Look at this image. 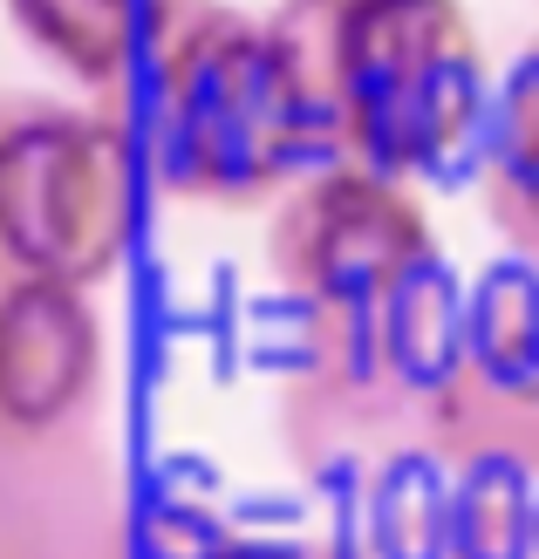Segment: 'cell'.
<instances>
[{
	"instance_id": "cell-3",
	"label": "cell",
	"mask_w": 539,
	"mask_h": 559,
	"mask_svg": "<svg viewBox=\"0 0 539 559\" xmlns=\"http://www.w3.org/2000/svg\"><path fill=\"white\" fill-rule=\"evenodd\" d=\"M273 27L321 103L335 164L423 185L485 136L492 69L465 0H280Z\"/></svg>"
},
{
	"instance_id": "cell-8",
	"label": "cell",
	"mask_w": 539,
	"mask_h": 559,
	"mask_svg": "<svg viewBox=\"0 0 539 559\" xmlns=\"http://www.w3.org/2000/svg\"><path fill=\"white\" fill-rule=\"evenodd\" d=\"M21 41L90 96H124L144 75L172 0H8Z\"/></svg>"
},
{
	"instance_id": "cell-6",
	"label": "cell",
	"mask_w": 539,
	"mask_h": 559,
	"mask_svg": "<svg viewBox=\"0 0 539 559\" xmlns=\"http://www.w3.org/2000/svg\"><path fill=\"white\" fill-rule=\"evenodd\" d=\"M109 334L90 287L0 260V457L96 437Z\"/></svg>"
},
{
	"instance_id": "cell-7",
	"label": "cell",
	"mask_w": 539,
	"mask_h": 559,
	"mask_svg": "<svg viewBox=\"0 0 539 559\" xmlns=\"http://www.w3.org/2000/svg\"><path fill=\"white\" fill-rule=\"evenodd\" d=\"M0 559H130L124 471L96 437L0 457Z\"/></svg>"
},
{
	"instance_id": "cell-11",
	"label": "cell",
	"mask_w": 539,
	"mask_h": 559,
	"mask_svg": "<svg viewBox=\"0 0 539 559\" xmlns=\"http://www.w3.org/2000/svg\"><path fill=\"white\" fill-rule=\"evenodd\" d=\"M198 559H355L342 546H273V539H233V546H212Z\"/></svg>"
},
{
	"instance_id": "cell-1",
	"label": "cell",
	"mask_w": 539,
	"mask_h": 559,
	"mask_svg": "<svg viewBox=\"0 0 539 559\" xmlns=\"http://www.w3.org/2000/svg\"><path fill=\"white\" fill-rule=\"evenodd\" d=\"M267 273L301 342L280 382V443L307 478L423 451L431 396L458 334V280L417 185L321 164L267 212Z\"/></svg>"
},
{
	"instance_id": "cell-2",
	"label": "cell",
	"mask_w": 539,
	"mask_h": 559,
	"mask_svg": "<svg viewBox=\"0 0 539 559\" xmlns=\"http://www.w3.org/2000/svg\"><path fill=\"white\" fill-rule=\"evenodd\" d=\"M130 90H144L130 123L144 171L185 205L273 212L307 171L335 164L321 103L273 14L172 0Z\"/></svg>"
},
{
	"instance_id": "cell-9",
	"label": "cell",
	"mask_w": 539,
	"mask_h": 559,
	"mask_svg": "<svg viewBox=\"0 0 539 559\" xmlns=\"http://www.w3.org/2000/svg\"><path fill=\"white\" fill-rule=\"evenodd\" d=\"M478 199L499 246L539 266V35L505 69L485 109V151H478Z\"/></svg>"
},
{
	"instance_id": "cell-4",
	"label": "cell",
	"mask_w": 539,
	"mask_h": 559,
	"mask_svg": "<svg viewBox=\"0 0 539 559\" xmlns=\"http://www.w3.org/2000/svg\"><path fill=\"white\" fill-rule=\"evenodd\" d=\"M144 151L109 103L0 96V260L103 287L144 218Z\"/></svg>"
},
{
	"instance_id": "cell-5",
	"label": "cell",
	"mask_w": 539,
	"mask_h": 559,
	"mask_svg": "<svg viewBox=\"0 0 539 559\" xmlns=\"http://www.w3.org/2000/svg\"><path fill=\"white\" fill-rule=\"evenodd\" d=\"M423 457L444 471H532L539 478V266L492 260L465 287Z\"/></svg>"
},
{
	"instance_id": "cell-10",
	"label": "cell",
	"mask_w": 539,
	"mask_h": 559,
	"mask_svg": "<svg viewBox=\"0 0 539 559\" xmlns=\"http://www.w3.org/2000/svg\"><path fill=\"white\" fill-rule=\"evenodd\" d=\"M458 498L444 512V559H539V478L532 471H450Z\"/></svg>"
}]
</instances>
